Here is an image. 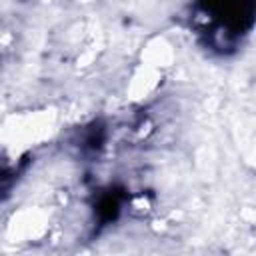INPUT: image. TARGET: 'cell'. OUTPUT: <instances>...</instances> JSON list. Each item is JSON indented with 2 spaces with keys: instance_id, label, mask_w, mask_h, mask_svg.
Wrapping results in <instances>:
<instances>
[{
  "instance_id": "cell-1",
  "label": "cell",
  "mask_w": 256,
  "mask_h": 256,
  "mask_svg": "<svg viewBox=\"0 0 256 256\" xmlns=\"http://www.w3.org/2000/svg\"><path fill=\"white\" fill-rule=\"evenodd\" d=\"M52 126H54V120L46 110L16 114L4 124L2 140L6 142V146L18 152L22 148L34 146L44 138H48L52 132Z\"/></svg>"
},
{
  "instance_id": "cell-2",
  "label": "cell",
  "mask_w": 256,
  "mask_h": 256,
  "mask_svg": "<svg viewBox=\"0 0 256 256\" xmlns=\"http://www.w3.org/2000/svg\"><path fill=\"white\" fill-rule=\"evenodd\" d=\"M48 232V214L40 208H22L8 222V238L12 242H34Z\"/></svg>"
}]
</instances>
